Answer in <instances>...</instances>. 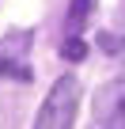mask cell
<instances>
[{
	"instance_id": "6da1fadb",
	"label": "cell",
	"mask_w": 125,
	"mask_h": 129,
	"mask_svg": "<svg viewBox=\"0 0 125 129\" xmlns=\"http://www.w3.org/2000/svg\"><path fill=\"white\" fill-rule=\"evenodd\" d=\"M76 110H80V80L61 76L49 87V95H46V103H42V110L34 118V129H72Z\"/></svg>"
},
{
	"instance_id": "7a4b0ae2",
	"label": "cell",
	"mask_w": 125,
	"mask_h": 129,
	"mask_svg": "<svg viewBox=\"0 0 125 129\" xmlns=\"http://www.w3.org/2000/svg\"><path fill=\"white\" fill-rule=\"evenodd\" d=\"M95 118H99L102 129H125V80H114V84L99 87Z\"/></svg>"
},
{
	"instance_id": "3957f363",
	"label": "cell",
	"mask_w": 125,
	"mask_h": 129,
	"mask_svg": "<svg viewBox=\"0 0 125 129\" xmlns=\"http://www.w3.org/2000/svg\"><path fill=\"white\" fill-rule=\"evenodd\" d=\"M30 46V34H15V46L12 38L0 46V76H15V80H30V69L23 64V49Z\"/></svg>"
},
{
	"instance_id": "277c9868",
	"label": "cell",
	"mask_w": 125,
	"mask_h": 129,
	"mask_svg": "<svg viewBox=\"0 0 125 129\" xmlns=\"http://www.w3.org/2000/svg\"><path fill=\"white\" fill-rule=\"evenodd\" d=\"M91 8H95V0H72V8H68V34H80V27L91 15Z\"/></svg>"
},
{
	"instance_id": "5b68a950",
	"label": "cell",
	"mask_w": 125,
	"mask_h": 129,
	"mask_svg": "<svg viewBox=\"0 0 125 129\" xmlns=\"http://www.w3.org/2000/svg\"><path fill=\"white\" fill-rule=\"evenodd\" d=\"M84 53H87V46L80 42V34H72L65 46H61V57H65V61H84Z\"/></svg>"
},
{
	"instance_id": "8992f818",
	"label": "cell",
	"mask_w": 125,
	"mask_h": 129,
	"mask_svg": "<svg viewBox=\"0 0 125 129\" xmlns=\"http://www.w3.org/2000/svg\"><path fill=\"white\" fill-rule=\"evenodd\" d=\"M99 46H102V49H117L121 42H117V38H110V34H99Z\"/></svg>"
}]
</instances>
